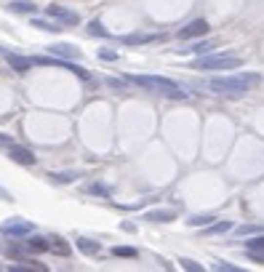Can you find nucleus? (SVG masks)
<instances>
[{
    "mask_svg": "<svg viewBox=\"0 0 264 272\" xmlns=\"http://www.w3.org/2000/svg\"><path fill=\"white\" fill-rule=\"evenodd\" d=\"M86 192H91V195H99V197H112V190H110L107 184H102V181H94V184H88Z\"/></svg>",
    "mask_w": 264,
    "mask_h": 272,
    "instance_id": "a211bd4d",
    "label": "nucleus"
},
{
    "mask_svg": "<svg viewBox=\"0 0 264 272\" xmlns=\"http://www.w3.org/2000/svg\"><path fill=\"white\" fill-rule=\"evenodd\" d=\"M150 40H155V35H126V38H123V43H131V45H136V43H150Z\"/></svg>",
    "mask_w": 264,
    "mask_h": 272,
    "instance_id": "b1692460",
    "label": "nucleus"
},
{
    "mask_svg": "<svg viewBox=\"0 0 264 272\" xmlns=\"http://www.w3.org/2000/svg\"><path fill=\"white\" fill-rule=\"evenodd\" d=\"M48 51H51L54 56H61V59H77V56H80L77 45H72V43H56Z\"/></svg>",
    "mask_w": 264,
    "mask_h": 272,
    "instance_id": "9d476101",
    "label": "nucleus"
},
{
    "mask_svg": "<svg viewBox=\"0 0 264 272\" xmlns=\"http://www.w3.org/2000/svg\"><path fill=\"white\" fill-rule=\"evenodd\" d=\"M213 270H219V272H240V267H235V264H229V262H213Z\"/></svg>",
    "mask_w": 264,
    "mask_h": 272,
    "instance_id": "bb28decb",
    "label": "nucleus"
},
{
    "mask_svg": "<svg viewBox=\"0 0 264 272\" xmlns=\"http://www.w3.org/2000/svg\"><path fill=\"white\" fill-rule=\"evenodd\" d=\"M235 232L245 237V235H256V232H259V227H254V224H243V227H238Z\"/></svg>",
    "mask_w": 264,
    "mask_h": 272,
    "instance_id": "cd10ccee",
    "label": "nucleus"
},
{
    "mask_svg": "<svg viewBox=\"0 0 264 272\" xmlns=\"http://www.w3.org/2000/svg\"><path fill=\"white\" fill-rule=\"evenodd\" d=\"M248 259H251V262L264 264V251H248Z\"/></svg>",
    "mask_w": 264,
    "mask_h": 272,
    "instance_id": "7c9ffc66",
    "label": "nucleus"
},
{
    "mask_svg": "<svg viewBox=\"0 0 264 272\" xmlns=\"http://www.w3.org/2000/svg\"><path fill=\"white\" fill-rule=\"evenodd\" d=\"M8 11H14V14H35L38 5L30 3V0H14V3H8Z\"/></svg>",
    "mask_w": 264,
    "mask_h": 272,
    "instance_id": "4468645a",
    "label": "nucleus"
},
{
    "mask_svg": "<svg viewBox=\"0 0 264 272\" xmlns=\"http://www.w3.org/2000/svg\"><path fill=\"white\" fill-rule=\"evenodd\" d=\"M48 240H51V251H54V253H59V256H70V251H72V248H70V243H67L64 237L51 235Z\"/></svg>",
    "mask_w": 264,
    "mask_h": 272,
    "instance_id": "ddd939ff",
    "label": "nucleus"
},
{
    "mask_svg": "<svg viewBox=\"0 0 264 272\" xmlns=\"http://www.w3.org/2000/svg\"><path fill=\"white\" fill-rule=\"evenodd\" d=\"M0 197H3V200H8V203H14V197H11V192H5L3 187H0Z\"/></svg>",
    "mask_w": 264,
    "mask_h": 272,
    "instance_id": "473e14b6",
    "label": "nucleus"
},
{
    "mask_svg": "<svg viewBox=\"0 0 264 272\" xmlns=\"http://www.w3.org/2000/svg\"><path fill=\"white\" fill-rule=\"evenodd\" d=\"M8 270H14V272H30V270H35V272H46L48 267H46V264H40V262H35V259H27V262L11 264Z\"/></svg>",
    "mask_w": 264,
    "mask_h": 272,
    "instance_id": "f8f14e48",
    "label": "nucleus"
},
{
    "mask_svg": "<svg viewBox=\"0 0 264 272\" xmlns=\"http://www.w3.org/2000/svg\"><path fill=\"white\" fill-rule=\"evenodd\" d=\"M27 248V253H46L51 251V240L43 235H27V240H21Z\"/></svg>",
    "mask_w": 264,
    "mask_h": 272,
    "instance_id": "0eeeda50",
    "label": "nucleus"
},
{
    "mask_svg": "<svg viewBox=\"0 0 264 272\" xmlns=\"http://www.w3.org/2000/svg\"><path fill=\"white\" fill-rule=\"evenodd\" d=\"M99 59H104V61H115V59H117V54H115V51H110V48H104V51H99Z\"/></svg>",
    "mask_w": 264,
    "mask_h": 272,
    "instance_id": "c756f323",
    "label": "nucleus"
},
{
    "mask_svg": "<svg viewBox=\"0 0 264 272\" xmlns=\"http://www.w3.org/2000/svg\"><path fill=\"white\" fill-rule=\"evenodd\" d=\"M11 147H14V136L0 131V150H11Z\"/></svg>",
    "mask_w": 264,
    "mask_h": 272,
    "instance_id": "c85d7f7f",
    "label": "nucleus"
},
{
    "mask_svg": "<svg viewBox=\"0 0 264 272\" xmlns=\"http://www.w3.org/2000/svg\"><path fill=\"white\" fill-rule=\"evenodd\" d=\"M75 246H77V251L86 253V256H96V253L102 251V246H99L96 240H91V237H77Z\"/></svg>",
    "mask_w": 264,
    "mask_h": 272,
    "instance_id": "9b49d317",
    "label": "nucleus"
},
{
    "mask_svg": "<svg viewBox=\"0 0 264 272\" xmlns=\"http://www.w3.org/2000/svg\"><path fill=\"white\" fill-rule=\"evenodd\" d=\"M88 32H91V35H96V38H107V35H110V32L102 27V21H91V24H88Z\"/></svg>",
    "mask_w": 264,
    "mask_h": 272,
    "instance_id": "393cba45",
    "label": "nucleus"
},
{
    "mask_svg": "<svg viewBox=\"0 0 264 272\" xmlns=\"http://www.w3.org/2000/svg\"><path fill=\"white\" fill-rule=\"evenodd\" d=\"M0 270H3V264H0Z\"/></svg>",
    "mask_w": 264,
    "mask_h": 272,
    "instance_id": "f704fd0d",
    "label": "nucleus"
},
{
    "mask_svg": "<svg viewBox=\"0 0 264 272\" xmlns=\"http://www.w3.org/2000/svg\"><path fill=\"white\" fill-rule=\"evenodd\" d=\"M243 64V61L238 59V56L232 54H211V56H200L198 61H195V70H213V72H227V70H238V67Z\"/></svg>",
    "mask_w": 264,
    "mask_h": 272,
    "instance_id": "7ed1b4c3",
    "label": "nucleus"
},
{
    "mask_svg": "<svg viewBox=\"0 0 264 272\" xmlns=\"http://www.w3.org/2000/svg\"><path fill=\"white\" fill-rule=\"evenodd\" d=\"M179 264H182V270H189V272H203V264L192 262V259H179Z\"/></svg>",
    "mask_w": 264,
    "mask_h": 272,
    "instance_id": "a878e982",
    "label": "nucleus"
},
{
    "mask_svg": "<svg viewBox=\"0 0 264 272\" xmlns=\"http://www.w3.org/2000/svg\"><path fill=\"white\" fill-rule=\"evenodd\" d=\"M0 232H3L5 237H27L32 235V222H27V219H8L3 227H0Z\"/></svg>",
    "mask_w": 264,
    "mask_h": 272,
    "instance_id": "20e7f679",
    "label": "nucleus"
},
{
    "mask_svg": "<svg viewBox=\"0 0 264 272\" xmlns=\"http://www.w3.org/2000/svg\"><path fill=\"white\" fill-rule=\"evenodd\" d=\"M8 157L14 163H19V166H35V163H38V157L32 155L30 150H24V147H16V144L8 150Z\"/></svg>",
    "mask_w": 264,
    "mask_h": 272,
    "instance_id": "6e6552de",
    "label": "nucleus"
},
{
    "mask_svg": "<svg viewBox=\"0 0 264 272\" xmlns=\"http://www.w3.org/2000/svg\"><path fill=\"white\" fill-rule=\"evenodd\" d=\"M245 248L248 251H264V235H256L251 240H245Z\"/></svg>",
    "mask_w": 264,
    "mask_h": 272,
    "instance_id": "5701e85b",
    "label": "nucleus"
},
{
    "mask_svg": "<svg viewBox=\"0 0 264 272\" xmlns=\"http://www.w3.org/2000/svg\"><path fill=\"white\" fill-rule=\"evenodd\" d=\"M32 27L43 30V32H59L61 30V24H51V21H43V19H32Z\"/></svg>",
    "mask_w": 264,
    "mask_h": 272,
    "instance_id": "412c9836",
    "label": "nucleus"
},
{
    "mask_svg": "<svg viewBox=\"0 0 264 272\" xmlns=\"http://www.w3.org/2000/svg\"><path fill=\"white\" fill-rule=\"evenodd\" d=\"M128 80L147 88V91H155V94H160V96H168V99H184V96H187L179 83H173L171 78H163V75H131Z\"/></svg>",
    "mask_w": 264,
    "mask_h": 272,
    "instance_id": "f03ea898",
    "label": "nucleus"
},
{
    "mask_svg": "<svg viewBox=\"0 0 264 272\" xmlns=\"http://www.w3.org/2000/svg\"><path fill=\"white\" fill-rule=\"evenodd\" d=\"M112 253H115V256H123V259H133L136 256V248H131V246H115L112 248Z\"/></svg>",
    "mask_w": 264,
    "mask_h": 272,
    "instance_id": "4be33fe9",
    "label": "nucleus"
},
{
    "mask_svg": "<svg viewBox=\"0 0 264 272\" xmlns=\"http://www.w3.org/2000/svg\"><path fill=\"white\" fill-rule=\"evenodd\" d=\"M216 48V43L213 40H203V43H192L187 51H182V54H208V51Z\"/></svg>",
    "mask_w": 264,
    "mask_h": 272,
    "instance_id": "f3484780",
    "label": "nucleus"
},
{
    "mask_svg": "<svg viewBox=\"0 0 264 272\" xmlns=\"http://www.w3.org/2000/svg\"><path fill=\"white\" fill-rule=\"evenodd\" d=\"M51 179L56 184H70V181H75V179H83V174L80 171H54Z\"/></svg>",
    "mask_w": 264,
    "mask_h": 272,
    "instance_id": "2eb2a0df",
    "label": "nucleus"
},
{
    "mask_svg": "<svg viewBox=\"0 0 264 272\" xmlns=\"http://www.w3.org/2000/svg\"><path fill=\"white\" fill-rule=\"evenodd\" d=\"M107 83H110L112 88H123V86H126V83H123V80H115V78H110V80H107Z\"/></svg>",
    "mask_w": 264,
    "mask_h": 272,
    "instance_id": "2f4dec72",
    "label": "nucleus"
},
{
    "mask_svg": "<svg viewBox=\"0 0 264 272\" xmlns=\"http://www.w3.org/2000/svg\"><path fill=\"white\" fill-rule=\"evenodd\" d=\"M208 21L206 19H195V21H189V24H184L182 30H179V40H195V38H203V35H208Z\"/></svg>",
    "mask_w": 264,
    "mask_h": 272,
    "instance_id": "423d86ee",
    "label": "nucleus"
},
{
    "mask_svg": "<svg viewBox=\"0 0 264 272\" xmlns=\"http://www.w3.org/2000/svg\"><path fill=\"white\" fill-rule=\"evenodd\" d=\"M46 14L51 16V19L56 21V24H61V27H77V24H80V16H77L75 11L61 8V5H48V8H46Z\"/></svg>",
    "mask_w": 264,
    "mask_h": 272,
    "instance_id": "39448f33",
    "label": "nucleus"
},
{
    "mask_svg": "<svg viewBox=\"0 0 264 272\" xmlns=\"http://www.w3.org/2000/svg\"><path fill=\"white\" fill-rule=\"evenodd\" d=\"M262 83L259 72H235V75H224V78H213L208 83L211 91L216 94H227V96H240L248 94L251 88H256Z\"/></svg>",
    "mask_w": 264,
    "mask_h": 272,
    "instance_id": "f257e3e1",
    "label": "nucleus"
},
{
    "mask_svg": "<svg viewBox=\"0 0 264 272\" xmlns=\"http://www.w3.org/2000/svg\"><path fill=\"white\" fill-rule=\"evenodd\" d=\"M176 219V214L173 211H150V214H144V222H173Z\"/></svg>",
    "mask_w": 264,
    "mask_h": 272,
    "instance_id": "dca6fc26",
    "label": "nucleus"
},
{
    "mask_svg": "<svg viewBox=\"0 0 264 272\" xmlns=\"http://www.w3.org/2000/svg\"><path fill=\"white\" fill-rule=\"evenodd\" d=\"M232 230V222H219V224H211V227H206V235H224V232H229Z\"/></svg>",
    "mask_w": 264,
    "mask_h": 272,
    "instance_id": "aec40b11",
    "label": "nucleus"
},
{
    "mask_svg": "<svg viewBox=\"0 0 264 272\" xmlns=\"http://www.w3.org/2000/svg\"><path fill=\"white\" fill-rule=\"evenodd\" d=\"M3 56H5V61H8V64L14 67L16 72H19V75H21V72H30V70H32V64H35V61H32V59H24V56L8 54V51H5Z\"/></svg>",
    "mask_w": 264,
    "mask_h": 272,
    "instance_id": "1a4fd4ad",
    "label": "nucleus"
},
{
    "mask_svg": "<svg viewBox=\"0 0 264 272\" xmlns=\"http://www.w3.org/2000/svg\"><path fill=\"white\" fill-rule=\"evenodd\" d=\"M211 222H216L213 219V214H198V216H189V227H208Z\"/></svg>",
    "mask_w": 264,
    "mask_h": 272,
    "instance_id": "6ab92c4d",
    "label": "nucleus"
},
{
    "mask_svg": "<svg viewBox=\"0 0 264 272\" xmlns=\"http://www.w3.org/2000/svg\"><path fill=\"white\" fill-rule=\"evenodd\" d=\"M0 54H5V51H3V48H0Z\"/></svg>",
    "mask_w": 264,
    "mask_h": 272,
    "instance_id": "72a5a7b5",
    "label": "nucleus"
}]
</instances>
